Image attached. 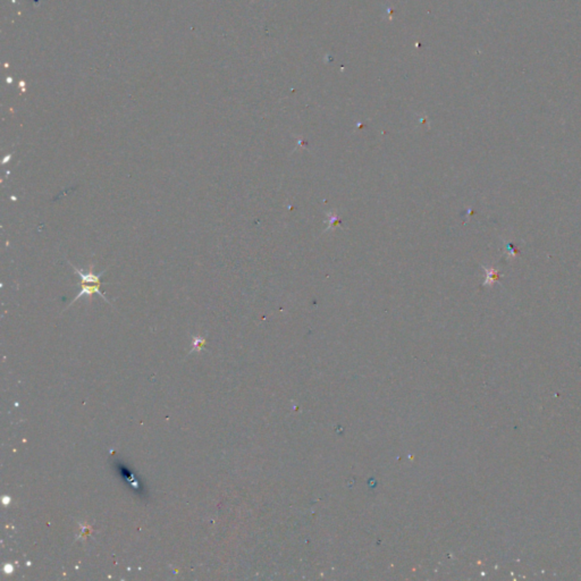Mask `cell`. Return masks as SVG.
<instances>
[{
    "label": "cell",
    "instance_id": "cell-5",
    "mask_svg": "<svg viewBox=\"0 0 581 581\" xmlns=\"http://www.w3.org/2000/svg\"><path fill=\"white\" fill-rule=\"evenodd\" d=\"M11 158H12V154H8V156H6V157H5V158H4V160H3V163H6V162H7V161H9V160H11Z\"/></svg>",
    "mask_w": 581,
    "mask_h": 581
},
{
    "label": "cell",
    "instance_id": "cell-3",
    "mask_svg": "<svg viewBox=\"0 0 581 581\" xmlns=\"http://www.w3.org/2000/svg\"><path fill=\"white\" fill-rule=\"evenodd\" d=\"M485 269H486V271H487V274H488V275H487V280L485 282V285H486V284H491V283L494 282V280L500 278V274H499L496 270H494L493 268H490V269L485 268Z\"/></svg>",
    "mask_w": 581,
    "mask_h": 581
},
{
    "label": "cell",
    "instance_id": "cell-2",
    "mask_svg": "<svg viewBox=\"0 0 581 581\" xmlns=\"http://www.w3.org/2000/svg\"><path fill=\"white\" fill-rule=\"evenodd\" d=\"M93 294H98V295H100V297H101L102 299H104L107 303H109V304H110L109 300L107 299V298H106V295H105L104 293H102L101 290H100V285H97V284H96V285H92V286H87V285H83V286H81V289H79L78 294H77L76 297H75V298L72 300L71 303L68 304V307H71L72 304H73L74 302H76L79 298H82V297H86V295H87V297H92ZM68 307H67V308H68Z\"/></svg>",
    "mask_w": 581,
    "mask_h": 581
},
{
    "label": "cell",
    "instance_id": "cell-1",
    "mask_svg": "<svg viewBox=\"0 0 581 581\" xmlns=\"http://www.w3.org/2000/svg\"><path fill=\"white\" fill-rule=\"evenodd\" d=\"M68 264H69V266L72 267V268H73V270L75 271V273H76V274L79 276V279H81V282L77 283V285L82 284V283H92V284H97V285L107 284V283L101 282V276L106 273V270L101 271L100 274L95 275V274H93V271H92L93 265H91V266H90V267H91V269L89 270V273H88V274H83V273H82V270H79L78 268H76V267H75V266L72 264V262H69V261H68Z\"/></svg>",
    "mask_w": 581,
    "mask_h": 581
},
{
    "label": "cell",
    "instance_id": "cell-4",
    "mask_svg": "<svg viewBox=\"0 0 581 581\" xmlns=\"http://www.w3.org/2000/svg\"><path fill=\"white\" fill-rule=\"evenodd\" d=\"M204 343H205V340L203 339V337H194L193 349L191 350V352H193V351H200L201 349L203 348Z\"/></svg>",
    "mask_w": 581,
    "mask_h": 581
}]
</instances>
